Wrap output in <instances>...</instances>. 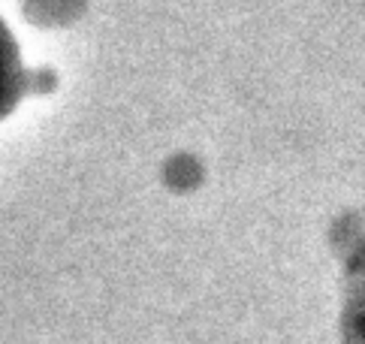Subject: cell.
<instances>
[{
  "instance_id": "obj_1",
  "label": "cell",
  "mask_w": 365,
  "mask_h": 344,
  "mask_svg": "<svg viewBox=\"0 0 365 344\" xmlns=\"http://www.w3.org/2000/svg\"><path fill=\"white\" fill-rule=\"evenodd\" d=\"M21 91V61H19V46L12 39L9 28L0 21V115L12 109Z\"/></svg>"
}]
</instances>
